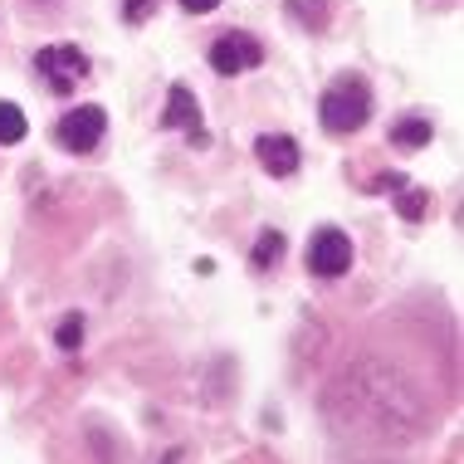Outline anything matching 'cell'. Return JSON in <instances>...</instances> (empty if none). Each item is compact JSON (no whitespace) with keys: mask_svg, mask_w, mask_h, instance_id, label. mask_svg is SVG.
Segmentation results:
<instances>
[{"mask_svg":"<svg viewBox=\"0 0 464 464\" xmlns=\"http://www.w3.org/2000/svg\"><path fill=\"white\" fill-rule=\"evenodd\" d=\"M318 118H323V128L337 132V137H347V132H357L362 122L372 118V93H367V83L362 79H337L328 93H323V103H318Z\"/></svg>","mask_w":464,"mask_h":464,"instance_id":"1","label":"cell"},{"mask_svg":"<svg viewBox=\"0 0 464 464\" xmlns=\"http://www.w3.org/2000/svg\"><path fill=\"white\" fill-rule=\"evenodd\" d=\"M34 64H40L44 83L54 93H73L83 79H89V54H83L79 44H44Z\"/></svg>","mask_w":464,"mask_h":464,"instance_id":"2","label":"cell"},{"mask_svg":"<svg viewBox=\"0 0 464 464\" xmlns=\"http://www.w3.org/2000/svg\"><path fill=\"white\" fill-rule=\"evenodd\" d=\"M103 128H108V112L98 108V103H83V108H69L64 118H59L54 137H59V147H64V152L83 157V152H93V147L103 142Z\"/></svg>","mask_w":464,"mask_h":464,"instance_id":"3","label":"cell"},{"mask_svg":"<svg viewBox=\"0 0 464 464\" xmlns=\"http://www.w3.org/2000/svg\"><path fill=\"white\" fill-rule=\"evenodd\" d=\"M308 269L318 274V279H343L347 269H353V240H347L337 225H318L308 240Z\"/></svg>","mask_w":464,"mask_h":464,"instance_id":"4","label":"cell"},{"mask_svg":"<svg viewBox=\"0 0 464 464\" xmlns=\"http://www.w3.org/2000/svg\"><path fill=\"white\" fill-rule=\"evenodd\" d=\"M265 64V44L255 40V34L245 30H225L216 44H210V69L225 73V79H235V73H249Z\"/></svg>","mask_w":464,"mask_h":464,"instance_id":"5","label":"cell"},{"mask_svg":"<svg viewBox=\"0 0 464 464\" xmlns=\"http://www.w3.org/2000/svg\"><path fill=\"white\" fill-rule=\"evenodd\" d=\"M255 157H259V167H265L269 177H294L298 171V142L288 132H265L255 142Z\"/></svg>","mask_w":464,"mask_h":464,"instance_id":"6","label":"cell"},{"mask_svg":"<svg viewBox=\"0 0 464 464\" xmlns=\"http://www.w3.org/2000/svg\"><path fill=\"white\" fill-rule=\"evenodd\" d=\"M161 128L167 132H186V128H200V103L186 83H171L167 89V108H161Z\"/></svg>","mask_w":464,"mask_h":464,"instance_id":"7","label":"cell"},{"mask_svg":"<svg viewBox=\"0 0 464 464\" xmlns=\"http://www.w3.org/2000/svg\"><path fill=\"white\" fill-rule=\"evenodd\" d=\"M430 137H435V122H425V118H401L396 128H392V142H396V147H406V152L425 147Z\"/></svg>","mask_w":464,"mask_h":464,"instance_id":"8","label":"cell"},{"mask_svg":"<svg viewBox=\"0 0 464 464\" xmlns=\"http://www.w3.org/2000/svg\"><path fill=\"white\" fill-rule=\"evenodd\" d=\"M24 132H30V122H24V108H20V103H5V98H0V147L24 142Z\"/></svg>","mask_w":464,"mask_h":464,"instance_id":"9","label":"cell"},{"mask_svg":"<svg viewBox=\"0 0 464 464\" xmlns=\"http://www.w3.org/2000/svg\"><path fill=\"white\" fill-rule=\"evenodd\" d=\"M288 15L304 24V30H323V24H328V10H323V0H288Z\"/></svg>","mask_w":464,"mask_h":464,"instance_id":"10","label":"cell"},{"mask_svg":"<svg viewBox=\"0 0 464 464\" xmlns=\"http://www.w3.org/2000/svg\"><path fill=\"white\" fill-rule=\"evenodd\" d=\"M274 259H284V235L265 230V235H259V245H255V269H269Z\"/></svg>","mask_w":464,"mask_h":464,"instance_id":"11","label":"cell"},{"mask_svg":"<svg viewBox=\"0 0 464 464\" xmlns=\"http://www.w3.org/2000/svg\"><path fill=\"white\" fill-rule=\"evenodd\" d=\"M54 343L64 347V353H79V343H83V318L79 313H69L64 323H59V333H54Z\"/></svg>","mask_w":464,"mask_h":464,"instance_id":"12","label":"cell"},{"mask_svg":"<svg viewBox=\"0 0 464 464\" xmlns=\"http://www.w3.org/2000/svg\"><path fill=\"white\" fill-rule=\"evenodd\" d=\"M425 200H430L425 191H411V186H401V191H396V210H401L406 220H420V216H425Z\"/></svg>","mask_w":464,"mask_h":464,"instance_id":"13","label":"cell"},{"mask_svg":"<svg viewBox=\"0 0 464 464\" xmlns=\"http://www.w3.org/2000/svg\"><path fill=\"white\" fill-rule=\"evenodd\" d=\"M147 15H152V0H122V20L128 24H142Z\"/></svg>","mask_w":464,"mask_h":464,"instance_id":"14","label":"cell"},{"mask_svg":"<svg viewBox=\"0 0 464 464\" xmlns=\"http://www.w3.org/2000/svg\"><path fill=\"white\" fill-rule=\"evenodd\" d=\"M220 0H181V10H191V15H210Z\"/></svg>","mask_w":464,"mask_h":464,"instance_id":"15","label":"cell"}]
</instances>
